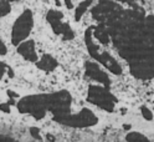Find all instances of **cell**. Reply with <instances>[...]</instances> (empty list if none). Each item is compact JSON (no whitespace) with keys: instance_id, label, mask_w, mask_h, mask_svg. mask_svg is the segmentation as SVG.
<instances>
[{"instance_id":"cell-10","label":"cell","mask_w":154,"mask_h":142,"mask_svg":"<svg viewBox=\"0 0 154 142\" xmlns=\"http://www.w3.org/2000/svg\"><path fill=\"white\" fill-rule=\"evenodd\" d=\"M96 36H97V39H98L102 44H108L109 36H108V33H106L104 30L97 29V30H96Z\"/></svg>"},{"instance_id":"cell-15","label":"cell","mask_w":154,"mask_h":142,"mask_svg":"<svg viewBox=\"0 0 154 142\" xmlns=\"http://www.w3.org/2000/svg\"><path fill=\"white\" fill-rule=\"evenodd\" d=\"M6 54V47H5V44L2 43V55H5Z\"/></svg>"},{"instance_id":"cell-5","label":"cell","mask_w":154,"mask_h":142,"mask_svg":"<svg viewBox=\"0 0 154 142\" xmlns=\"http://www.w3.org/2000/svg\"><path fill=\"white\" fill-rule=\"evenodd\" d=\"M87 74L94 80H97L98 82H102L104 85H109V79L108 76L106 75V72H103L98 65L96 64H87Z\"/></svg>"},{"instance_id":"cell-11","label":"cell","mask_w":154,"mask_h":142,"mask_svg":"<svg viewBox=\"0 0 154 142\" xmlns=\"http://www.w3.org/2000/svg\"><path fill=\"white\" fill-rule=\"evenodd\" d=\"M140 111H142V115H143V117L146 118V120H148V121H150V120H153V113H152V111L149 110V109H147V107H142L140 109Z\"/></svg>"},{"instance_id":"cell-12","label":"cell","mask_w":154,"mask_h":142,"mask_svg":"<svg viewBox=\"0 0 154 142\" xmlns=\"http://www.w3.org/2000/svg\"><path fill=\"white\" fill-rule=\"evenodd\" d=\"M9 3L10 2H8V0H3L2 2V15L5 16L9 11H10V5H9Z\"/></svg>"},{"instance_id":"cell-6","label":"cell","mask_w":154,"mask_h":142,"mask_svg":"<svg viewBox=\"0 0 154 142\" xmlns=\"http://www.w3.org/2000/svg\"><path fill=\"white\" fill-rule=\"evenodd\" d=\"M17 51L29 61H36L37 60V55L35 52V45H34V41H31V40L23 43L20 46H19Z\"/></svg>"},{"instance_id":"cell-14","label":"cell","mask_w":154,"mask_h":142,"mask_svg":"<svg viewBox=\"0 0 154 142\" xmlns=\"http://www.w3.org/2000/svg\"><path fill=\"white\" fill-rule=\"evenodd\" d=\"M65 3H66V6L69 8V9H71L73 5H72V0H65Z\"/></svg>"},{"instance_id":"cell-7","label":"cell","mask_w":154,"mask_h":142,"mask_svg":"<svg viewBox=\"0 0 154 142\" xmlns=\"http://www.w3.org/2000/svg\"><path fill=\"white\" fill-rule=\"evenodd\" d=\"M37 66L40 69L45 70V71H51V70H54L56 66H57V62H56V60L52 58V56L44 55L42 58L40 59V61L37 62Z\"/></svg>"},{"instance_id":"cell-17","label":"cell","mask_w":154,"mask_h":142,"mask_svg":"<svg viewBox=\"0 0 154 142\" xmlns=\"http://www.w3.org/2000/svg\"><path fill=\"white\" fill-rule=\"evenodd\" d=\"M8 2H15V0H8Z\"/></svg>"},{"instance_id":"cell-8","label":"cell","mask_w":154,"mask_h":142,"mask_svg":"<svg viewBox=\"0 0 154 142\" xmlns=\"http://www.w3.org/2000/svg\"><path fill=\"white\" fill-rule=\"evenodd\" d=\"M92 2L93 0H83V2L77 6V9H76V13H75V19L77 21L80 20V19L83 16V14L86 13V10H87V8L92 4Z\"/></svg>"},{"instance_id":"cell-4","label":"cell","mask_w":154,"mask_h":142,"mask_svg":"<svg viewBox=\"0 0 154 142\" xmlns=\"http://www.w3.org/2000/svg\"><path fill=\"white\" fill-rule=\"evenodd\" d=\"M47 19L52 26V29L55 30L56 34H61L63 35V39H71L73 36L72 34V30L70 29V26L67 24H63L61 21L62 19V14L61 13H57V11H50L49 15H47Z\"/></svg>"},{"instance_id":"cell-1","label":"cell","mask_w":154,"mask_h":142,"mask_svg":"<svg viewBox=\"0 0 154 142\" xmlns=\"http://www.w3.org/2000/svg\"><path fill=\"white\" fill-rule=\"evenodd\" d=\"M32 27V15L30 10H26L20 17L16 20L14 27H13V36L11 40L15 45H17L21 40L30 34V30Z\"/></svg>"},{"instance_id":"cell-9","label":"cell","mask_w":154,"mask_h":142,"mask_svg":"<svg viewBox=\"0 0 154 142\" xmlns=\"http://www.w3.org/2000/svg\"><path fill=\"white\" fill-rule=\"evenodd\" d=\"M126 140H128V141H148V137L134 131V132H129L126 136Z\"/></svg>"},{"instance_id":"cell-2","label":"cell","mask_w":154,"mask_h":142,"mask_svg":"<svg viewBox=\"0 0 154 142\" xmlns=\"http://www.w3.org/2000/svg\"><path fill=\"white\" fill-rule=\"evenodd\" d=\"M62 124H66V125H70V126H90V125H93L96 124V116L90 111V110H83L82 112H80L79 115H75V116H63L62 118L59 120Z\"/></svg>"},{"instance_id":"cell-16","label":"cell","mask_w":154,"mask_h":142,"mask_svg":"<svg viewBox=\"0 0 154 142\" xmlns=\"http://www.w3.org/2000/svg\"><path fill=\"white\" fill-rule=\"evenodd\" d=\"M121 2H127V3H132V4H133L134 0H121Z\"/></svg>"},{"instance_id":"cell-3","label":"cell","mask_w":154,"mask_h":142,"mask_svg":"<svg viewBox=\"0 0 154 142\" xmlns=\"http://www.w3.org/2000/svg\"><path fill=\"white\" fill-rule=\"evenodd\" d=\"M90 99L93 103L98 105L100 107L107 110V111H112L113 110V99L112 96L106 92L101 87H97V86H92L91 90H90Z\"/></svg>"},{"instance_id":"cell-13","label":"cell","mask_w":154,"mask_h":142,"mask_svg":"<svg viewBox=\"0 0 154 142\" xmlns=\"http://www.w3.org/2000/svg\"><path fill=\"white\" fill-rule=\"evenodd\" d=\"M30 134H31V136H32L34 138H36V140H41L40 130H38V128H36V127H31V128H30Z\"/></svg>"}]
</instances>
